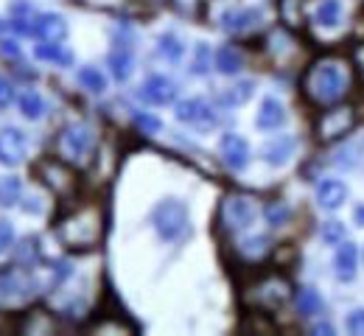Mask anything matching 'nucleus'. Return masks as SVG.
I'll return each mask as SVG.
<instances>
[{"label":"nucleus","instance_id":"obj_19","mask_svg":"<svg viewBox=\"0 0 364 336\" xmlns=\"http://www.w3.org/2000/svg\"><path fill=\"white\" fill-rule=\"evenodd\" d=\"M109 67H112V73H115L118 82L129 79V73H132V53L127 48L112 50V53H109Z\"/></svg>","mask_w":364,"mask_h":336},{"label":"nucleus","instance_id":"obj_5","mask_svg":"<svg viewBox=\"0 0 364 336\" xmlns=\"http://www.w3.org/2000/svg\"><path fill=\"white\" fill-rule=\"evenodd\" d=\"M177 96V87H174V82L171 79H166V76H149L146 82H143V87H140V98L146 101V104H168V101H174Z\"/></svg>","mask_w":364,"mask_h":336},{"label":"nucleus","instance_id":"obj_2","mask_svg":"<svg viewBox=\"0 0 364 336\" xmlns=\"http://www.w3.org/2000/svg\"><path fill=\"white\" fill-rule=\"evenodd\" d=\"M309 90L319 101H336L345 93V76L336 65H319L309 79Z\"/></svg>","mask_w":364,"mask_h":336},{"label":"nucleus","instance_id":"obj_15","mask_svg":"<svg viewBox=\"0 0 364 336\" xmlns=\"http://www.w3.org/2000/svg\"><path fill=\"white\" fill-rule=\"evenodd\" d=\"M342 20V3L339 0H322L314 11V23L317 26H336Z\"/></svg>","mask_w":364,"mask_h":336},{"label":"nucleus","instance_id":"obj_16","mask_svg":"<svg viewBox=\"0 0 364 336\" xmlns=\"http://www.w3.org/2000/svg\"><path fill=\"white\" fill-rule=\"evenodd\" d=\"M241 65H244V56L238 53L235 48H230V45H225V48L216 50V67L222 70V73H238L241 70Z\"/></svg>","mask_w":364,"mask_h":336},{"label":"nucleus","instance_id":"obj_21","mask_svg":"<svg viewBox=\"0 0 364 336\" xmlns=\"http://www.w3.org/2000/svg\"><path fill=\"white\" fill-rule=\"evenodd\" d=\"M40 59H48V62H56V65H70L73 62V56H70V50H62V45H56V43H43V45H37L34 50Z\"/></svg>","mask_w":364,"mask_h":336},{"label":"nucleus","instance_id":"obj_17","mask_svg":"<svg viewBox=\"0 0 364 336\" xmlns=\"http://www.w3.org/2000/svg\"><path fill=\"white\" fill-rule=\"evenodd\" d=\"M20 112H23L26 118H31V121L43 118V112H46V101H43V96H40L37 90L23 93V96H20Z\"/></svg>","mask_w":364,"mask_h":336},{"label":"nucleus","instance_id":"obj_4","mask_svg":"<svg viewBox=\"0 0 364 336\" xmlns=\"http://www.w3.org/2000/svg\"><path fill=\"white\" fill-rule=\"evenodd\" d=\"M222 219H225V224H228L230 230H244V227L252 224V219H255V207H252L250 199H244V196H232V199L225 202V207H222Z\"/></svg>","mask_w":364,"mask_h":336},{"label":"nucleus","instance_id":"obj_12","mask_svg":"<svg viewBox=\"0 0 364 336\" xmlns=\"http://www.w3.org/2000/svg\"><path fill=\"white\" fill-rule=\"evenodd\" d=\"M353 272H356V246L342 244L336 252V275H339V281H350Z\"/></svg>","mask_w":364,"mask_h":336},{"label":"nucleus","instance_id":"obj_27","mask_svg":"<svg viewBox=\"0 0 364 336\" xmlns=\"http://www.w3.org/2000/svg\"><path fill=\"white\" fill-rule=\"evenodd\" d=\"M135 124L143 129V132H149V135L160 129V121H157L154 115H143V112H137V115H135Z\"/></svg>","mask_w":364,"mask_h":336},{"label":"nucleus","instance_id":"obj_25","mask_svg":"<svg viewBox=\"0 0 364 336\" xmlns=\"http://www.w3.org/2000/svg\"><path fill=\"white\" fill-rule=\"evenodd\" d=\"M208 67H210V50H208V45L202 43V45H196V59H193V73H208Z\"/></svg>","mask_w":364,"mask_h":336},{"label":"nucleus","instance_id":"obj_13","mask_svg":"<svg viewBox=\"0 0 364 336\" xmlns=\"http://www.w3.org/2000/svg\"><path fill=\"white\" fill-rule=\"evenodd\" d=\"M294 141L291 138H277L274 143H269L264 148V160L269 163V166H283L289 157H291V151H294Z\"/></svg>","mask_w":364,"mask_h":336},{"label":"nucleus","instance_id":"obj_11","mask_svg":"<svg viewBox=\"0 0 364 336\" xmlns=\"http://www.w3.org/2000/svg\"><path fill=\"white\" fill-rule=\"evenodd\" d=\"M283 121H286L283 107H280L274 98H264V104H261V112H258L255 124H258L261 129H277V126H283Z\"/></svg>","mask_w":364,"mask_h":336},{"label":"nucleus","instance_id":"obj_32","mask_svg":"<svg viewBox=\"0 0 364 336\" xmlns=\"http://www.w3.org/2000/svg\"><path fill=\"white\" fill-rule=\"evenodd\" d=\"M14 101V90H11V85L6 82V79H0V109L3 107H9Z\"/></svg>","mask_w":364,"mask_h":336},{"label":"nucleus","instance_id":"obj_24","mask_svg":"<svg viewBox=\"0 0 364 336\" xmlns=\"http://www.w3.org/2000/svg\"><path fill=\"white\" fill-rule=\"evenodd\" d=\"M160 53L166 56V59H171V62H177L182 56V45L177 37H171V34H166V37H160Z\"/></svg>","mask_w":364,"mask_h":336},{"label":"nucleus","instance_id":"obj_14","mask_svg":"<svg viewBox=\"0 0 364 336\" xmlns=\"http://www.w3.org/2000/svg\"><path fill=\"white\" fill-rule=\"evenodd\" d=\"M294 305L303 317H317L322 311V297H319L314 288H300L297 297H294Z\"/></svg>","mask_w":364,"mask_h":336},{"label":"nucleus","instance_id":"obj_31","mask_svg":"<svg viewBox=\"0 0 364 336\" xmlns=\"http://www.w3.org/2000/svg\"><path fill=\"white\" fill-rule=\"evenodd\" d=\"M267 216H269V224H274V227H277V224H283V222H286L289 210H286V207H283V205L277 202V205H272V207L267 210Z\"/></svg>","mask_w":364,"mask_h":336},{"label":"nucleus","instance_id":"obj_34","mask_svg":"<svg viewBox=\"0 0 364 336\" xmlns=\"http://www.w3.org/2000/svg\"><path fill=\"white\" fill-rule=\"evenodd\" d=\"M314 331H317V334H333V328H331V325H317Z\"/></svg>","mask_w":364,"mask_h":336},{"label":"nucleus","instance_id":"obj_26","mask_svg":"<svg viewBox=\"0 0 364 336\" xmlns=\"http://www.w3.org/2000/svg\"><path fill=\"white\" fill-rule=\"evenodd\" d=\"M322 239L328 241V244H339V241L345 239V227H342L339 222H328V224L322 227Z\"/></svg>","mask_w":364,"mask_h":336},{"label":"nucleus","instance_id":"obj_7","mask_svg":"<svg viewBox=\"0 0 364 336\" xmlns=\"http://www.w3.org/2000/svg\"><path fill=\"white\" fill-rule=\"evenodd\" d=\"M34 34L43 43H62L68 37V23L59 14H40L34 20Z\"/></svg>","mask_w":364,"mask_h":336},{"label":"nucleus","instance_id":"obj_22","mask_svg":"<svg viewBox=\"0 0 364 336\" xmlns=\"http://www.w3.org/2000/svg\"><path fill=\"white\" fill-rule=\"evenodd\" d=\"M79 82H82V87H87L90 93H104V90H107V79H104V73H101L98 67H82V70H79Z\"/></svg>","mask_w":364,"mask_h":336},{"label":"nucleus","instance_id":"obj_3","mask_svg":"<svg viewBox=\"0 0 364 336\" xmlns=\"http://www.w3.org/2000/svg\"><path fill=\"white\" fill-rule=\"evenodd\" d=\"M26 135L14 126H6L0 129V163L3 166H20L26 160Z\"/></svg>","mask_w":364,"mask_h":336},{"label":"nucleus","instance_id":"obj_30","mask_svg":"<svg viewBox=\"0 0 364 336\" xmlns=\"http://www.w3.org/2000/svg\"><path fill=\"white\" fill-rule=\"evenodd\" d=\"M267 244H269V241H267V239H261V236H258V239L244 241V244H241V249H244L247 255H261V252L267 249Z\"/></svg>","mask_w":364,"mask_h":336},{"label":"nucleus","instance_id":"obj_18","mask_svg":"<svg viewBox=\"0 0 364 336\" xmlns=\"http://www.w3.org/2000/svg\"><path fill=\"white\" fill-rule=\"evenodd\" d=\"M23 196V185L17 177H3L0 180V207H14Z\"/></svg>","mask_w":364,"mask_h":336},{"label":"nucleus","instance_id":"obj_33","mask_svg":"<svg viewBox=\"0 0 364 336\" xmlns=\"http://www.w3.org/2000/svg\"><path fill=\"white\" fill-rule=\"evenodd\" d=\"M3 53L6 56H17L20 50H17V43H3Z\"/></svg>","mask_w":364,"mask_h":336},{"label":"nucleus","instance_id":"obj_35","mask_svg":"<svg viewBox=\"0 0 364 336\" xmlns=\"http://www.w3.org/2000/svg\"><path fill=\"white\" fill-rule=\"evenodd\" d=\"M356 222L364 227V207H356Z\"/></svg>","mask_w":364,"mask_h":336},{"label":"nucleus","instance_id":"obj_20","mask_svg":"<svg viewBox=\"0 0 364 336\" xmlns=\"http://www.w3.org/2000/svg\"><path fill=\"white\" fill-rule=\"evenodd\" d=\"M255 20H258V11H252V9L230 11L228 17H225V28H228V31H244V28H250Z\"/></svg>","mask_w":364,"mask_h":336},{"label":"nucleus","instance_id":"obj_6","mask_svg":"<svg viewBox=\"0 0 364 336\" xmlns=\"http://www.w3.org/2000/svg\"><path fill=\"white\" fill-rule=\"evenodd\" d=\"M177 118H180L182 124H191V126H208V124H213V112H210L208 101H202V98L180 101L177 104Z\"/></svg>","mask_w":364,"mask_h":336},{"label":"nucleus","instance_id":"obj_1","mask_svg":"<svg viewBox=\"0 0 364 336\" xmlns=\"http://www.w3.org/2000/svg\"><path fill=\"white\" fill-rule=\"evenodd\" d=\"M151 222H154V230L160 233V239L177 241L188 233V207L180 199H166L154 207Z\"/></svg>","mask_w":364,"mask_h":336},{"label":"nucleus","instance_id":"obj_28","mask_svg":"<svg viewBox=\"0 0 364 336\" xmlns=\"http://www.w3.org/2000/svg\"><path fill=\"white\" fill-rule=\"evenodd\" d=\"M348 331L356 336H364V308L353 311V314L348 317Z\"/></svg>","mask_w":364,"mask_h":336},{"label":"nucleus","instance_id":"obj_29","mask_svg":"<svg viewBox=\"0 0 364 336\" xmlns=\"http://www.w3.org/2000/svg\"><path fill=\"white\" fill-rule=\"evenodd\" d=\"M11 244H14V230H11V224H9V222H3V219H0V255H3Z\"/></svg>","mask_w":364,"mask_h":336},{"label":"nucleus","instance_id":"obj_23","mask_svg":"<svg viewBox=\"0 0 364 336\" xmlns=\"http://www.w3.org/2000/svg\"><path fill=\"white\" fill-rule=\"evenodd\" d=\"M250 96H252V82H241V85L230 87V93H225V96H222V104L235 107V104H244Z\"/></svg>","mask_w":364,"mask_h":336},{"label":"nucleus","instance_id":"obj_9","mask_svg":"<svg viewBox=\"0 0 364 336\" xmlns=\"http://www.w3.org/2000/svg\"><path fill=\"white\" fill-rule=\"evenodd\" d=\"M222 157H225V163L232 171H241L250 163V146L238 135H225L222 138Z\"/></svg>","mask_w":364,"mask_h":336},{"label":"nucleus","instance_id":"obj_10","mask_svg":"<svg viewBox=\"0 0 364 336\" xmlns=\"http://www.w3.org/2000/svg\"><path fill=\"white\" fill-rule=\"evenodd\" d=\"M345 196H348V188L339 183V180H322L317 188V202L322 207H339L342 202H345Z\"/></svg>","mask_w":364,"mask_h":336},{"label":"nucleus","instance_id":"obj_8","mask_svg":"<svg viewBox=\"0 0 364 336\" xmlns=\"http://www.w3.org/2000/svg\"><path fill=\"white\" fill-rule=\"evenodd\" d=\"M62 146H65V151H68L70 157H85V154H90V148H92L90 129L82 126V124L68 126L65 135H62Z\"/></svg>","mask_w":364,"mask_h":336}]
</instances>
